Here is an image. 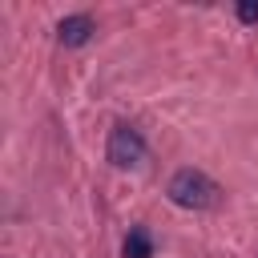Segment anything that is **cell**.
<instances>
[{
	"mask_svg": "<svg viewBox=\"0 0 258 258\" xmlns=\"http://www.w3.org/2000/svg\"><path fill=\"white\" fill-rule=\"evenodd\" d=\"M165 194H169V202L181 206V210H210V206H218V198H222L218 181L206 177L202 169H177V173L169 177Z\"/></svg>",
	"mask_w": 258,
	"mask_h": 258,
	"instance_id": "1",
	"label": "cell"
},
{
	"mask_svg": "<svg viewBox=\"0 0 258 258\" xmlns=\"http://www.w3.org/2000/svg\"><path fill=\"white\" fill-rule=\"evenodd\" d=\"M105 153H109V161H113L117 169L137 165V161L145 157V137H141V129H133V125H113Z\"/></svg>",
	"mask_w": 258,
	"mask_h": 258,
	"instance_id": "2",
	"label": "cell"
},
{
	"mask_svg": "<svg viewBox=\"0 0 258 258\" xmlns=\"http://www.w3.org/2000/svg\"><path fill=\"white\" fill-rule=\"evenodd\" d=\"M93 32H97V24H93V16H89V12H73V16H64V20L56 24L60 44H69V48H81Z\"/></svg>",
	"mask_w": 258,
	"mask_h": 258,
	"instance_id": "3",
	"label": "cell"
},
{
	"mask_svg": "<svg viewBox=\"0 0 258 258\" xmlns=\"http://www.w3.org/2000/svg\"><path fill=\"white\" fill-rule=\"evenodd\" d=\"M125 258H153V238L145 226H133L125 238Z\"/></svg>",
	"mask_w": 258,
	"mask_h": 258,
	"instance_id": "4",
	"label": "cell"
},
{
	"mask_svg": "<svg viewBox=\"0 0 258 258\" xmlns=\"http://www.w3.org/2000/svg\"><path fill=\"white\" fill-rule=\"evenodd\" d=\"M238 20L242 24H258V0H242L238 4Z\"/></svg>",
	"mask_w": 258,
	"mask_h": 258,
	"instance_id": "5",
	"label": "cell"
}]
</instances>
